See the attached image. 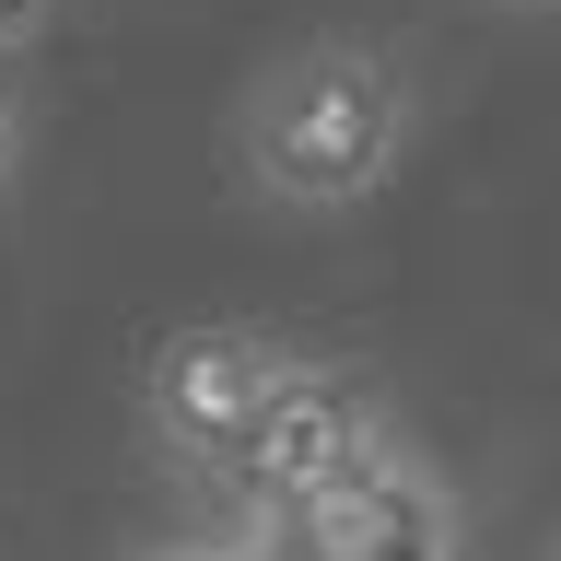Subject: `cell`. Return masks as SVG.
I'll return each instance as SVG.
<instances>
[{
	"label": "cell",
	"mask_w": 561,
	"mask_h": 561,
	"mask_svg": "<svg viewBox=\"0 0 561 561\" xmlns=\"http://www.w3.org/2000/svg\"><path fill=\"white\" fill-rule=\"evenodd\" d=\"M140 410H152V445L222 503V526L270 515L293 480H316L351 433L386 421L340 363L270 340V328H175L140 375Z\"/></svg>",
	"instance_id": "obj_1"
},
{
	"label": "cell",
	"mask_w": 561,
	"mask_h": 561,
	"mask_svg": "<svg viewBox=\"0 0 561 561\" xmlns=\"http://www.w3.org/2000/svg\"><path fill=\"white\" fill-rule=\"evenodd\" d=\"M257 561H456L468 550V515H456V491L421 468V445L398 421L375 433H351L316 480H293L270 515L234 526Z\"/></svg>",
	"instance_id": "obj_3"
},
{
	"label": "cell",
	"mask_w": 561,
	"mask_h": 561,
	"mask_svg": "<svg viewBox=\"0 0 561 561\" xmlns=\"http://www.w3.org/2000/svg\"><path fill=\"white\" fill-rule=\"evenodd\" d=\"M410 152V82L386 47H305L245 105V175L280 210H363Z\"/></svg>",
	"instance_id": "obj_2"
},
{
	"label": "cell",
	"mask_w": 561,
	"mask_h": 561,
	"mask_svg": "<svg viewBox=\"0 0 561 561\" xmlns=\"http://www.w3.org/2000/svg\"><path fill=\"white\" fill-rule=\"evenodd\" d=\"M140 561H257V550H245L234 526H210V538H152Z\"/></svg>",
	"instance_id": "obj_4"
},
{
	"label": "cell",
	"mask_w": 561,
	"mask_h": 561,
	"mask_svg": "<svg viewBox=\"0 0 561 561\" xmlns=\"http://www.w3.org/2000/svg\"><path fill=\"white\" fill-rule=\"evenodd\" d=\"M0 175H12V94H0Z\"/></svg>",
	"instance_id": "obj_6"
},
{
	"label": "cell",
	"mask_w": 561,
	"mask_h": 561,
	"mask_svg": "<svg viewBox=\"0 0 561 561\" xmlns=\"http://www.w3.org/2000/svg\"><path fill=\"white\" fill-rule=\"evenodd\" d=\"M47 12H59V0H0V59H12L24 35H47Z\"/></svg>",
	"instance_id": "obj_5"
}]
</instances>
